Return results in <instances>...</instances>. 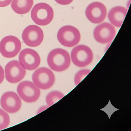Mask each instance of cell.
Instances as JSON below:
<instances>
[{"label": "cell", "mask_w": 131, "mask_h": 131, "mask_svg": "<svg viewBox=\"0 0 131 131\" xmlns=\"http://www.w3.org/2000/svg\"><path fill=\"white\" fill-rule=\"evenodd\" d=\"M47 62L49 67L52 70L61 72L69 68L71 59L69 54L66 50L57 48L53 50L49 53Z\"/></svg>", "instance_id": "6da1fadb"}, {"label": "cell", "mask_w": 131, "mask_h": 131, "mask_svg": "<svg viewBox=\"0 0 131 131\" xmlns=\"http://www.w3.org/2000/svg\"><path fill=\"white\" fill-rule=\"evenodd\" d=\"M31 17L35 23L40 26L49 24L54 17V11L47 4L39 3L34 7L31 13Z\"/></svg>", "instance_id": "7a4b0ae2"}, {"label": "cell", "mask_w": 131, "mask_h": 131, "mask_svg": "<svg viewBox=\"0 0 131 131\" xmlns=\"http://www.w3.org/2000/svg\"><path fill=\"white\" fill-rule=\"evenodd\" d=\"M58 41L63 46L71 47L77 45L81 39L79 31L72 26H66L61 27L57 34Z\"/></svg>", "instance_id": "3957f363"}, {"label": "cell", "mask_w": 131, "mask_h": 131, "mask_svg": "<svg viewBox=\"0 0 131 131\" xmlns=\"http://www.w3.org/2000/svg\"><path fill=\"white\" fill-rule=\"evenodd\" d=\"M71 58L73 64L77 66L85 67L92 63L93 60V53L92 50L87 46L79 45L73 49Z\"/></svg>", "instance_id": "277c9868"}, {"label": "cell", "mask_w": 131, "mask_h": 131, "mask_svg": "<svg viewBox=\"0 0 131 131\" xmlns=\"http://www.w3.org/2000/svg\"><path fill=\"white\" fill-rule=\"evenodd\" d=\"M21 48V41L14 36H7L0 42V53L6 58H11L16 56Z\"/></svg>", "instance_id": "5b68a950"}, {"label": "cell", "mask_w": 131, "mask_h": 131, "mask_svg": "<svg viewBox=\"0 0 131 131\" xmlns=\"http://www.w3.org/2000/svg\"><path fill=\"white\" fill-rule=\"evenodd\" d=\"M32 80L34 83L39 89H48L55 83V75L49 69L42 67L37 69L34 73Z\"/></svg>", "instance_id": "8992f818"}, {"label": "cell", "mask_w": 131, "mask_h": 131, "mask_svg": "<svg viewBox=\"0 0 131 131\" xmlns=\"http://www.w3.org/2000/svg\"><path fill=\"white\" fill-rule=\"evenodd\" d=\"M24 42L28 46L36 47L40 45L44 39V33L40 27L36 25L27 27L22 33Z\"/></svg>", "instance_id": "52a82bcc"}, {"label": "cell", "mask_w": 131, "mask_h": 131, "mask_svg": "<svg viewBox=\"0 0 131 131\" xmlns=\"http://www.w3.org/2000/svg\"><path fill=\"white\" fill-rule=\"evenodd\" d=\"M17 92L24 101L29 103L36 101L40 95L39 89L34 83L29 81L20 83L17 86Z\"/></svg>", "instance_id": "ba28073f"}, {"label": "cell", "mask_w": 131, "mask_h": 131, "mask_svg": "<svg viewBox=\"0 0 131 131\" xmlns=\"http://www.w3.org/2000/svg\"><path fill=\"white\" fill-rule=\"evenodd\" d=\"M19 61L22 66L29 70L36 69L39 66L41 59L38 53L29 48L24 49L20 53Z\"/></svg>", "instance_id": "9c48e42d"}, {"label": "cell", "mask_w": 131, "mask_h": 131, "mask_svg": "<svg viewBox=\"0 0 131 131\" xmlns=\"http://www.w3.org/2000/svg\"><path fill=\"white\" fill-rule=\"evenodd\" d=\"M85 14L87 19L91 23H100L105 19L107 10L105 6L102 3L93 2L87 6Z\"/></svg>", "instance_id": "30bf717a"}, {"label": "cell", "mask_w": 131, "mask_h": 131, "mask_svg": "<svg viewBox=\"0 0 131 131\" xmlns=\"http://www.w3.org/2000/svg\"><path fill=\"white\" fill-rule=\"evenodd\" d=\"M116 35L114 27L108 23H104L98 25L93 31V36L98 42L106 44L112 41Z\"/></svg>", "instance_id": "8fae6325"}, {"label": "cell", "mask_w": 131, "mask_h": 131, "mask_svg": "<svg viewBox=\"0 0 131 131\" xmlns=\"http://www.w3.org/2000/svg\"><path fill=\"white\" fill-rule=\"evenodd\" d=\"M5 76L9 82L17 83L21 81L26 75V69L19 61L13 60L9 62L5 67Z\"/></svg>", "instance_id": "7c38bea8"}, {"label": "cell", "mask_w": 131, "mask_h": 131, "mask_svg": "<svg viewBox=\"0 0 131 131\" xmlns=\"http://www.w3.org/2000/svg\"><path fill=\"white\" fill-rule=\"evenodd\" d=\"M0 103L1 107L9 113H15L20 109L22 106L21 99L14 92L10 91L2 95Z\"/></svg>", "instance_id": "4fadbf2b"}, {"label": "cell", "mask_w": 131, "mask_h": 131, "mask_svg": "<svg viewBox=\"0 0 131 131\" xmlns=\"http://www.w3.org/2000/svg\"><path fill=\"white\" fill-rule=\"evenodd\" d=\"M127 10L123 7L116 6L112 8L108 14L110 23L117 27H120L127 14Z\"/></svg>", "instance_id": "5bb4252c"}, {"label": "cell", "mask_w": 131, "mask_h": 131, "mask_svg": "<svg viewBox=\"0 0 131 131\" xmlns=\"http://www.w3.org/2000/svg\"><path fill=\"white\" fill-rule=\"evenodd\" d=\"M33 4L34 0H12L11 7L16 13L24 14L31 10Z\"/></svg>", "instance_id": "9a60e30c"}, {"label": "cell", "mask_w": 131, "mask_h": 131, "mask_svg": "<svg viewBox=\"0 0 131 131\" xmlns=\"http://www.w3.org/2000/svg\"><path fill=\"white\" fill-rule=\"evenodd\" d=\"M64 96V94L59 91H54L50 92L46 97V102L47 106L50 107L62 99Z\"/></svg>", "instance_id": "2e32d148"}, {"label": "cell", "mask_w": 131, "mask_h": 131, "mask_svg": "<svg viewBox=\"0 0 131 131\" xmlns=\"http://www.w3.org/2000/svg\"><path fill=\"white\" fill-rule=\"evenodd\" d=\"M10 119L9 115L5 111L0 109V130L4 129L9 125Z\"/></svg>", "instance_id": "e0dca14e"}, {"label": "cell", "mask_w": 131, "mask_h": 131, "mask_svg": "<svg viewBox=\"0 0 131 131\" xmlns=\"http://www.w3.org/2000/svg\"><path fill=\"white\" fill-rule=\"evenodd\" d=\"M91 72L90 70L83 69L80 70L75 75L74 82L76 85L79 84L82 80Z\"/></svg>", "instance_id": "ac0fdd59"}, {"label": "cell", "mask_w": 131, "mask_h": 131, "mask_svg": "<svg viewBox=\"0 0 131 131\" xmlns=\"http://www.w3.org/2000/svg\"><path fill=\"white\" fill-rule=\"evenodd\" d=\"M12 0H0V7H4L9 6Z\"/></svg>", "instance_id": "d6986e66"}, {"label": "cell", "mask_w": 131, "mask_h": 131, "mask_svg": "<svg viewBox=\"0 0 131 131\" xmlns=\"http://www.w3.org/2000/svg\"><path fill=\"white\" fill-rule=\"evenodd\" d=\"M55 1L60 5H67L70 4L73 0H55Z\"/></svg>", "instance_id": "ffe728a7"}, {"label": "cell", "mask_w": 131, "mask_h": 131, "mask_svg": "<svg viewBox=\"0 0 131 131\" xmlns=\"http://www.w3.org/2000/svg\"><path fill=\"white\" fill-rule=\"evenodd\" d=\"M4 72L3 67L0 65V84L3 82L4 80Z\"/></svg>", "instance_id": "44dd1931"}, {"label": "cell", "mask_w": 131, "mask_h": 131, "mask_svg": "<svg viewBox=\"0 0 131 131\" xmlns=\"http://www.w3.org/2000/svg\"><path fill=\"white\" fill-rule=\"evenodd\" d=\"M49 106H43L42 107L40 108V109L39 110V111H38V113H39L40 112H42V111H43V110H45L47 108H49Z\"/></svg>", "instance_id": "7402d4cb"}]
</instances>
